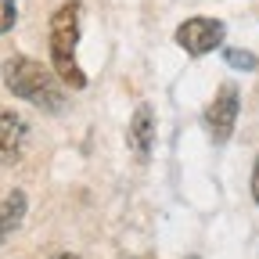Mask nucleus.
I'll use <instances>...</instances> for the list:
<instances>
[{
    "mask_svg": "<svg viewBox=\"0 0 259 259\" xmlns=\"http://www.w3.org/2000/svg\"><path fill=\"white\" fill-rule=\"evenodd\" d=\"M4 87L15 97H22V101L36 105L44 112H61L65 108V94L58 87V72H51L36 58H8L4 61Z\"/></svg>",
    "mask_w": 259,
    "mask_h": 259,
    "instance_id": "obj_1",
    "label": "nucleus"
},
{
    "mask_svg": "<svg viewBox=\"0 0 259 259\" xmlns=\"http://www.w3.org/2000/svg\"><path fill=\"white\" fill-rule=\"evenodd\" d=\"M79 18H83V8L76 0L61 4L54 15H51V61H54V72L61 83H69L76 90L87 87V76L76 65V47H79Z\"/></svg>",
    "mask_w": 259,
    "mask_h": 259,
    "instance_id": "obj_2",
    "label": "nucleus"
},
{
    "mask_svg": "<svg viewBox=\"0 0 259 259\" xmlns=\"http://www.w3.org/2000/svg\"><path fill=\"white\" fill-rule=\"evenodd\" d=\"M223 36H227L223 22H220V18H209V15H194V18H187V22L177 29V44H180L191 58H202V54L216 51V47L223 44Z\"/></svg>",
    "mask_w": 259,
    "mask_h": 259,
    "instance_id": "obj_3",
    "label": "nucleus"
},
{
    "mask_svg": "<svg viewBox=\"0 0 259 259\" xmlns=\"http://www.w3.org/2000/svg\"><path fill=\"white\" fill-rule=\"evenodd\" d=\"M241 97H238V87L234 83H223L212 97V105L205 108V130H209V137L212 144H227L234 134V122H238V105Z\"/></svg>",
    "mask_w": 259,
    "mask_h": 259,
    "instance_id": "obj_4",
    "label": "nucleus"
},
{
    "mask_svg": "<svg viewBox=\"0 0 259 259\" xmlns=\"http://www.w3.org/2000/svg\"><path fill=\"white\" fill-rule=\"evenodd\" d=\"M130 151H134L137 162H148L151 158V144H155V112L151 105H137L134 119H130Z\"/></svg>",
    "mask_w": 259,
    "mask_h": 259,
    "instance_id": "obj_5",
    "label": "nucleus"
},
{
    "mask_svg": "<svg viewBox=\"0 0 259 259\" xmlns=\"http://www.w3.org/2000/svg\"><path fill=\"white\" fill-rule=\"evenodd\" d=\"M25 144V122L15 112H0V166H15Z\"/></svg>",
    "mask_w": 259,
    "mask_h": 259,
    "instance_id": "obj_6",
    "label": "nucleus"
},
{
    "mask_svg": "<svg viewBox=\"0 0 259 259\" xmlns=\"http://www.w3.org/2000/svg\"><path fill=\"white\" fill-rule=\"evenodd\" d=\"M25 209H29V198H25V191H22V187H15V191L4 194V202H0V241L11 238L18 227H22Z\"/></svg>",
    "mask_w": 259,
    "mask_h": 259,
    "instance_id": "obj_7",
    "label": "nucleus"
},
{
    "mask_svg": "<svg viewBox=\"0 0 259 259\" xmlns=\"http://www.w3.org/2000/svg\"><path fill=\"white\" fill-rule=\"evenodd\" d=\"M223 61L231 65V69H241V72H252L255 69V54H248V51H238V47H223Z\"/></svg>",
    "mask_w": 259,
    "mask_h": 259,
    "instance_id": "obj_8",
    "label": "nucleus"
},
{
    "mask_svg": "<svg viewBox=\"0 0 259 259\" xmlns=\"http://www.w3.org/2000/svg\"><path fill=\"white\" fill-rule=\"evenodd\" d=\"M18 11H15V0H0V32H8L15 25Z\"/></svg>",
    "mask_w": 259,
    "mask_h": 259,
    "instance_id": "obj_9",
    "label": "nucleus"
},
{
    "mask_svg": "<svg viewBox=\"0 0 259 259\" xmlns=\"http://www.w3.org/2000/svg\"><path fill=\"white\" fill-rule=\"evenodd\" d=\"M252 198L259 202V158H255V169H252Z\"/></svg>",
    "mask_w": 259,
    "mask_h": 259,
    "instance_id": "obj_10",
    "label": "nucleus"
},
{
    "mask_svg": "<svg viewBox=\"0 0 259 259\" xmlns=\"http://www.w3.org/2000/svg\"><path fill=\"white\" fill-rule=\"evenodd\" d=\"M54 259H79V255H72V252H65V255H54Z\"/></svg>",
    "mask_w": 259,
    "mask_h": 259,
    "instance_id": "obj_11",
    "label": "nucleus"
},
{
    "mask_svg": "<svg viewBox=\"0 0 259 259\" xmlns=\"http://www.w3.org/2000/svg\"><path fill=\"white\" fill-rule=\"evenodd\" d=\"M187 259H198V255H187Z\"/></svg>",
    "mask_w": 259,
    "mask_h": 259,
    "instance_id": "obj_12",
    "label": "nucleus"
}]
</instances>
